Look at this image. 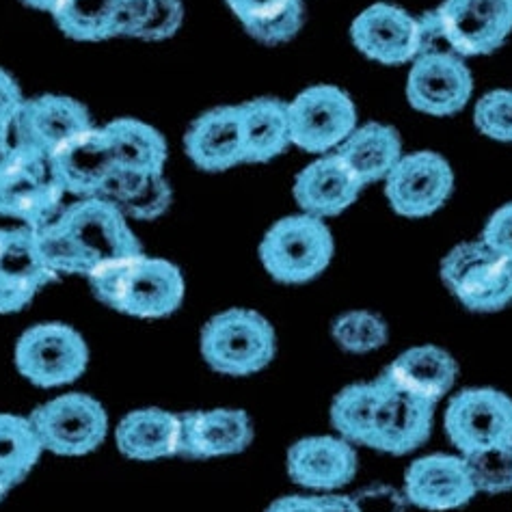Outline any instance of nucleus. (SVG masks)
<instances>
[{"label":"nucleus","mask_w":512,"mask_h":512,"mask_svg":"<svg viewBox=\"0 0 512 512\" xmlns=\"http://www.w3.org/2000/svg\"><path fill=\"white\" fill-rule=\"evenodd\" d=\"M33 232L39 251L57 277H89L104 262L145 253L126 214L104 197L76 199Z\"/></svg>","instance_id":"f257e3e1"},{"label":"nucleus","mask_w":512,"mask_h":512,"mask_svg":"<svg viewBox=\"0 0 512 512\" xmlns=\"http://www.w3.org/2000/svg\"><path fill=\"white\" fill-rule=\"evenodd\" d=\"M87 281L102 305L132 318H167L184 301L180 268L169 260L150 258L145 253L104 262Z\"/></svg>","instance_id":"f03ea898"},{"label":"nucleus","mask_w":512,"mask_h":512,"mask_svg":"<svg viewBox=\"0 0 512 512\" xmlns=\"http://www.w3.org/2000/svg\"><path fill=\"white\" fill-rule=\"evenodd\" d=\"M201 357L225 376H251L275 359L277 335L271 322L247 307L212 316L201 329Z\"/></svg>","instance_id":"7ed1b4c3"},{"label":"nucleus","mask_w":512,"mask_h":512,"mask_svg":"<svg viewBox=\"0 0 512 512\" xmlns=\"http://www.w3.org/2000/svg\"><path fill=\"white\" fill-rule=\"evenodd\" d=\"M333 251L327 223L301 212L279 219L268 229L260 242V262L279 284L299 286L327 271Z\"/></svg>","instance_id":"20e7f679"},{"label":"nucleus","mask_w":512,"mask_h":512,"mask_svg":"<svg viewBox=\"0 0 512 512\" xmlns=\"http://www.w3.org/2000/svg\"><path fill=\"white\" fill-rule=\"evenodd\" d=\"M441 279L469 312L493 314L512 303V262L482 240L456 245L441 262Z\"/></svg>","instance_id":"39448f33"},{"label":"nucleus","mask_w":512,"mask_h":512,"mask_svg":"<svg viewBox=\"0 0 512 512\" xmlns=\"http://www.w3.org/2000/svg\"><path fill=\"white\" fill-rule=\"evenodd\" d=\"M22 379L55 389L78 381L89 366V346L83 335L63 322H42L26 329L13 350Z\"/></svg>","instance_id":"423d86ee"},{"label":"nucleus","mask_w":512,"mask_h":512,"mask_svg":"<svg viewBox=\"0 0 512 512\" xmlns=\"http://www.w3.org/2000/svg\"><path fill=\"white\" fill-rule=\"evenodd\" d=\"M63 197L50 173L48 158L16 145L0 156V217L37 229L63 210Z\"/></svg>","instance_id":"0eeeda50"},{"label":"nucleus","mask_w":512,"mask_h":512,"mask_svg":"<svg viewBox=\"0 0 512 512\" xmlns=\"http://www.w3.org/2000/svg\"><path fill=\"white\" fill-rule=\"evenodd\" d=\"M44 452L85 456L96 452L109 435V413L89 394H61L29 415Z\"/></svg>","instance_id":"6e6552de"},{"label":"nucleus","mask_w":512,"mask_h":512,"mask_svg":"<svg viewBox=\"0 0 512 512\" xmlns=\"http://www.w3.org/2000/svg\"><path fill=\"white\" fill-rule=\"evenodd\" d=\"M443 428L461 456L512 446V398L495 387H467L454 394Z\"/></svg>","instance_id":"1a4fd4ad"},{"label":"nucleus","mask_w":512,"mask_h":512,"mask_svg":"<svg viewBox=\"0 0 512 512\" xmlns=\"http://www.w3.org/2000/svg\"><path fill=\"white\" fill-rule=\"evenodd\" d=\"M443 46L458 57H484L512 33V0H443L430 11Z\"/></svg>","instance_id":"9d476101"},{"label":"nucleus","mask_w":512,"mask_h":512,"mask_svg":"<svg viewBox=\"0 0 512 512\" xmlns=\"http://www.w3.org/2000/svg\"><path fill=\"white\" fill-rule=\"evenodd\" d=\"M292 145L309 154H327L357 128V106L335 85H314L288 104Z\"/></svg>","instance_id":"9b49d317"},{"label":"nucleus","mask_w":512,"mask_h":512,"mask_svg":"<svg viewBox=\"0 0 512 512\" xmlns=\"http://www.w3.org/2000/svg\"><path fill=\"white\" fill-rule=\"evenodd\" d=\"M376 383H379V404H376L368 448L394 456L422 448L433 433L437 404L394 385L383 374L376 376Z\"/></svg>","instance_id":"f8f14e48"},{"label":"nucleus","mask_w":512,"mask_h":512,"mask_svg":"<svg viewBox=\"0 0 512 512\" xmlns=\"http://www.w3.org/2000/svg\"><path fill=\"white\" fill-rule=\"evenodd\" d=\"M454 191V171L441 154H404L385 178V197L400 217L424 219L435 214Z\"/></svg>","instance_id":"ddd939ff"},{"label":"nucleus","mask_w":512,"mask_h":512,"mask_svg":"<svg viewBox=\"0 0 512 512\" xmlns=\"http://www.w3.org/2000/svg\"><path fill=\"white\" fill-rule=\"evenodd\" d=\"M474 93V78L463 57L448 50L417 55L407 78V100L415 111L448 117L463 111Z\"/></svg>","instance_id":"4468645a"},{"label":"nucleus","mask_w":512,"mask_h":512,"mask_svg":"<svg viewBox=\"0 0 512 512\" xmlns=\"http://www.w3.org/2000/svg\"><path fill=\"white\" fill-rule=\"evenodd\" d=\"M93 128L91 115L74 98L46 96L24 100L18 115L11 121V141L20 150L48 158L59 145L76 134Z\"/></svg>","instance_id":"2eb2a0df"},{"label":"nucleus","mask_w":512,"mask_h":512,"mask_svg":"<svg viewBox=\"0 0 512 512\" xmlns=\"http://www.w3.org/2000/svg\"><path fill=\"white\" fill-rule=\"evenodd\" d=\"M350 39L370 61L413 63L422 52V22L398 5L374 3L350 24Z\"/></svg>","instance_id":"dca6fc26"},{"label":"nucleus","mask_w":512,"mask_h":512,"mask_svg":"<svg viewBox=\"0 0 512 512\" xmlns=\"http://www.w3.org/2000/svg\"><path fill=\"white\" fill-rule=\"evenodd\" d=\"M57 279L31 227L0 229V314L20 312Z\"/></svg>","instance_id":"f3484780"},{"label":"nucleus","mask_w":512,"mask_h":512,"mask_svg":"<svg viewBox=\"0 0 512 512\" xmlns=\"http://www.w3.org/2000/svg\"><path fill=\"white\" fill-rule=\"evenodd\" d=\"M402 493L411 506L446 512L467 506L478 495L461 454H426L404 471Z\"/></svg>","instance_id":"a211bd4d"},{"label":"nucleus","mask_w":512,"mask_h":512,"mask_svg":"<svg viewBox=\"0 0 512 512\" xmlns=\"http://www.w3.org/2000/svg\"><path fill=\"white\" fill-rule=\"evenodd\" d=\"M48 167L63 195L76 199L100 197L117 169L104 128H89L59 145L48 156Z\"/></svg>","instance_id":"6ab92c4d"},{"label":"nucleus","mask_w":512,"mask_h":512,"mask_svg":"<svg viewBox=\"0 0 512 512\" xmlns=\"http://www.w3.org/2000/svg\"><path fill=\"white\" fill-rule=\"evenodd\" d=\"M286 467L301 487L331 493L353 482L359 461L353 443L338 435H316L292 443Z\"/></svg>","instance_id":"aec40b11"},{"label":"nucleus","mask_w":512,"mask_h":512,"mask_svg":"<svg viewBox=\"0 0 512 512\" xmlns=\"http://www.w3.org/2000/svg\"><path fill=\"white\" fill-rule=\"evenodd\" d=\"M180 456L191 461L234 456L245 452L253 441V422L247 411L208 409L180 413Z\"/></svg>","instance_id":"412c9836"},{"label":"nucleus","mask_w":512,"mask_h":512,"mask_svg":"<svg viewBox=\"0 0 512 512\" xmlns=\"http://www.w3.org/2000/svg\"><path fill=\"white\" fill-rule=\"evenodd\" d=\"M361 188L357 175L338 154H325L296 175L294 199L305 214L325 221L353 206Z\"/></svg>","instance_id":"4be33fe9"},{"label":"nucleus","mask_w":512,"mask_h":512,"mask_svg":"<svg viewBox=\"0 0 512 512\" xmlns=\"http://www.w3.org/2000/svg\"><path fill=\"white\" fill-rule=\"evenodd\" d=\"M184 147L193 165L210 173L245 163L238 106H219L199 115L186 132Z\"/></svg>","instance_id":"5701e85b"},{"label":"nucleus","mask_w":512,"mask_h":512,"mask_svg":"<svg viewBox=\"0 0 512 512\" xmlns=\"http://www.w3.org/2000/svg\"><path fill=\"white\" fill-rule=\"evenodd\" d=\"M381 374L407 392L439 404L456 385L458 363L446 348L422 344L404 350Z\"/></svg>","instance_id":"b1692460"},{"label":"nucleus","mask_w":512,"mask_h":512,"mask_svg":"<svg viewBox=\"0 0 512 512\" xmlns=\"http://www.w3.org/2000/svg\"><path fill=\"white\" fill-rule=\"evenodd\" d=\"M182 420L180 413L147 407L121 417L115 430L119 452L132 461H160L180 456Z\"/></svg>","instance_id":"393cba45"},{"label":"nucleus","mask_w":512,"mask_h":512,"mask_svg":"<svg viewBox=\"0 0 512 512\" xmlns=\"http://www.w3.org/2000/svg\"><path fill=\"white\" fill-rule=\"evenodd\" d=\"M335 154L344 160V165L357 175L363 186L381 180L385 182L404 156L398 130L379 124V121L357 126Z\"/></svg>","instance_id":"a878e982"},{"label":"nucleus","mask_w":512,"mask_h":512,"mask_svg":"<svg viewBox=\"0 0 512 512\" xmlns=\"http://www.w3.org/2000/svg\"><path fill=\"white\" fill-rule=\"evenodd\" d=\"M245 163H268L292 145L288 104L275 98H258L238 106Z\"/></svg>","instance_id":"bb28decb"},{"label":"nucleus","mask_w":512,"mask_h":512,"mask_svg":"<svg viewBox=\"0 0 512 512\" xmlns=\"http://www.w3.org/2000/svg\"><path fill=\"white\" fill-rule=\"evenodd\" d=\"M115 167L130 173L160 175L167 163V141L163 134L141 119L121 117L104 126Z\"/></svg>","instance_id":"cd10ccee"},{"label":"nucleus","mask_w":512,"mask_h":512,"mask_svg":"<svg viewBox=\"0 0 512 512\" xmlns=\"http://www.w3.org/2000/svg\"><path fill=\"white\" fill-rule=\"evenodd\" d=\"M225 3L245 26V31L268 46L290 42L305 22L303 0H225Z\"/></svg>","instance_id":"c85d7f7f"},{"label":"nucleus","mask_w":512,"mask_h":512,"mask_svg":"<svg viewBox=\"0 0 512 512\" xmlns=\"http://www.w3.org/2000/svg\"><path fill=\"white\" fill-rule=\"evenodd\" d=\"M100 197L109 199L130 219L150 221L163 214L171 204V186L165 175H145L115 169L102 188Z\"/></svg>","instance_id":"c756f323"},{"label":"nucleus","mask_w":512,"mask_h":512,"mask_svg":"<svg viewBox=\"0 0 512 512\" xmlns=\"http://www.w3.org/2000/svg\"><path fill=\"white\" fill-rule=\"evenodd\" d=\"M42 454L44 446L31 417L0 413V480L9 489L31 474Z\"/></svg>","instance_id":"7c9ffc66"},{"label":"nucleus","mask_w":512,"mask_h":512,"mask_svg":"<svg viewBox=\"0 0 512 512\" xmlns=\"http://www.w3.org/2000/svg\"><path fill=\"white\" fill-rule=\"evenodd\" d=\"M121 0H59L52 18L74 42H102L117 37Z\"/></svg>","instance_id":"2f4dec72"},{"label":"nucleus","mask_w":512,"mask_h":512,"mask_svg":"<svg viewBox=\"0 0 512 512\" xmlns=\"http://www.w3.org/2000/svg\"><path fill=\"white\" fill-rule=\"evenodd\" d=\"M182 20L180 0H121L117 37L163 42L178 33Z\"/></svg>","instance_id":"473e14b6"},{"label":"nucleus","mask_w":512,"mask_h":512,"mask_svg":"<svg viewBox=\"0 0 512 512\" xmlns=\"http://www.w3.org/2000/svg\"><path fill=\"white\" fill-rule=\"evenodd\" d=\"M376 404H379V383H353L344 387L331 402V426L338 437L353 446H366L372 435Z\"/></svg>","instance_id":"72a5a7b5"},{"label":"nucleus","mask_w":512,"mask_h":512,"mask_svg":"<svg viewBox=\"0 0 512 512\" xmlns=\"http://www.w3.org/2000/svg\"><path fill=\"white\" fill-rule=\"evenodd\" d=\"M331 335L346 353L368 355L387 344L389 327L387 322L368 309H355L333 320Z\"/></svg>","instance_id":"f704fd0d"},{"label":"nucleus","mask_w":512,"mask_h":512,"mask_svg":"<svg viewBox=\"0 0 512 512\" xmlns=\"http://www.w3.org/2000/svg\"><path fill=\"white\" fill-rule=\"evenodd\" d=\"M463 458L478 493L502 495L512 491V446L489 448Z\"/></svg>","instance_id":"c9c22d12"},{"label":"nucleus","mask_w":512,"mask_h":512,"mask_svg":"<svg viewBox=\"0 0 512 512\" xmlns=\"http://www.w3.org/2000/svg\"><path fill=\"white\" fill-rule=\"evenodd\" d=\"M474 121L484 137L512 143V89L484 93L474 109Z\"/></svg>","instance_id":"e433bc0d"},{"label":"nucleus","mask_w":512,"mask_h":512,"mask_svg":"<svg viewBox=\"0 0 512 512\" xmlns=\"http://www.w3.org/2000/svg\"><path fill=\"white\" fill-rule=\"evenodd\" d=\"M480 240L512 262V201L491 214Z\"/></svg>","instance_id":"4c0bfd02"},{"label":"nucleus","mask_w":512,"mask_h":512,"mask_svg":"<svg viewBox=\"0 0 512 512\" xmlns=\"http://www.w3.org/2000/svg\"><path fill=\"white\" fill-rule=\"evenodd\" d=\"M357 506L361 512H407V497L402 491L376 484L366 491L355 495Z\"/></svg>","instance_id":"58836bf2"},{"label":"nucleus","mask_w":512,"mask_h":512,"mask_svg":"<svg viewBox=\"0 0 512 512\" xmlns=\"http://www.w3.org/2000/svg\"><path fill=\"white\" fill-rule=\"evenodd\" d=\"M24 104L20 85L5 70H0V121L11 124L13 117L18 115L20 106Z\"/></svg>","instance_id":"ea45409f"},{"label":"nucleus","mask_w":512,"mask_h":512,"mask_svg":"<svg viewBox=\"0 0 512 512\" xmlns=\"http://www.w3.org/2000/svg\"><path fill=\"white\" fill-rule=\"evenodd\" d=\"M266 512H322L318 495H286L279 497Z\"/></svg>","instance_id":"a19ab883"},{"label":"nucleus","mask_w":512,"mask_h":512,"mask_svg":"<svg viewBox=\"0 0 512 512\" xmlns=\"http://www.w3.org/2000/svg\"><path fill=\"white\" fill-rule=\"evenodd\" d=\"M318 502L322 512H361L357 506V500L350 495L327 493V495H318Z\"/></svg>","instance_id":"79ce46f5"},{"label":"nucleus","mask_w":512,"mask_h":512,"mask_svg":"<svg viewBox=\"0 0 512 512\" xmlns=\"http://www.w3.org/2000/svg\"><path fill=\"white\" fill-rule=\"evenodd\" d=\"M11 145V124H3V121H0V156L9 150Z\"/></svg>","instance_id":"37998d69"},{"label":"nucleus","mask_w":512,"mask_h":512,"mask_svg":"<svg viewBox=\"0 0 512 512\" xmlns=\"http://www.w3.org/2000/svg\"><path fill=\"white\" fill-rule=\"evenodd\" d=\"M26 7L37 9V11H50L59 5V0H22Z\"/></svg>","instance_id":"c03bdc74"},{"label":"nucleus","mask_w":512,"mask_h":512,"mask_svg":"<svg viewBox=\"0 0 512 512\" xmlns=\"http://www.w3.org/2000/svg\"><path fill=\"white\" fill-rule=\"evenodd\" d=\"M7 491H9V487H7L3 480H0V502H3V497L7 495Z\"/></svg>","instance_id":"a18cd8bd"}]
</instances>
